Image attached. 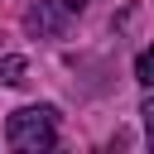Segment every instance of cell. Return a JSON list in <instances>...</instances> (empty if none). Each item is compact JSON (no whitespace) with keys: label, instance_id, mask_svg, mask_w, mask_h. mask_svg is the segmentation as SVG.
Wrapping results in <instances>:
<instances>
[{"label":"cell","instance_id":"6da1fadb","mask_svg":"<svg viewBox=\"0 0 154 154\" xmlns=\"http://www.w3.org/2000/svg\"><path fill=\"white\" fill-rule=\"evenodd\" d=\"M5 144L19 154H43L58 144V111L53 106H19L5 120Z\"/></svg>","mask_w":154,"mask_h":154},{"label":"cell","instance_id":"7a4b0ae2","mask_svg":"<svg viewBox=\"0 0 154 154\" xmlns=\"http://www.w3.org/2000/svg\"><path fill=\"white\" fill-rule=\"evenodd\" d=\"M67 24H72L67 0H38L34 10H24V29H29L34 38H63Z\"/></svg>","mask_w":154,"mask_h":154},{"label":"cell","instance_id":"3957f363","mask_svg":"<svg viewBox=\"0 0 154 154\" xmlns=\"http://www.w3.org/2000/svg\"><path fill=\"white\" fill-rule=\"evenodd\" d=\"M24 67H29V63H24L19 53L0 58V82H5V87H19V82H24Z\"/></svg>","mask_w":154,"mask_h":154},{"label":"cell","instance_id":"277c9868","mask_svg":"<svg viewBox=\"0 0 154 154\" xmlns=\"http://www.w3.org/2000/svg\"><path fill=\"white\" fill-rule=\"evenodd\" d=\"M135 82L154 91V43H149V48H144V53L135 58Z\"/></svg>","mask_w":154,"mask_h":154},{"label":"cell","instance_id":"5b68a950","mask_svg":"<svg viewBox=\"0 0 154 154\" xmlns=\"http://www.w3.org/2000/svg\"><path fill=\"white\" fill-rule=\"evenodd\" d=\"M140 116H144V140H149V149H154V96H144Z\"/></svg>","mask_w":154,"mask_h":154},{"label":"cell","instance_id":"8992f818","mask_svg":"<svg viewBox=\"0 0 154 154\" xmlns=\"http://www.w3.org/2000/svg\"><path fill=\"white\" fill-rule=\"evenodd\" d=\"M67 10H72V14H77V10H87V0H67Z\"/></svg>","mask_w":154,"mask_h":154}]
</instances>
